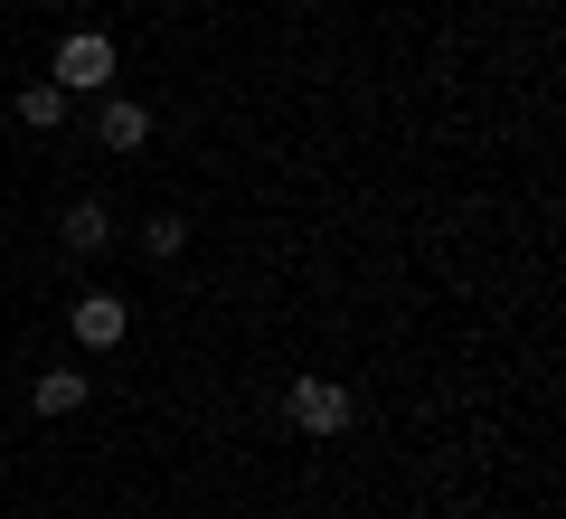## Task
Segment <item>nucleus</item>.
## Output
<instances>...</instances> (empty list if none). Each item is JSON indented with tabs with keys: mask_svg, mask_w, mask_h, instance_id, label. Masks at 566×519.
Here are the masks:
<instances>
[{
	"mask_svg": "<svg viewBox=\"0 0 566 519\" xmlns=\"http://www.w3.org/2000/svg\"><path fill=\"white\" fill-rule=\"evenodd\" d=\"M114 39H104V29H66L57 39V85L66 95H114Z\"/></svg>",
	"mask_w": 566,
	"mask_h": 519,
	"instance_id": "1",
	"label": "nucleus"
},
{
	"mask_svg": "<svg viewBox=\"0 0 566 519\" xmlns=\"http://www.w3.org/2000/svg\"><path fill=\"white\" fill-rule=\"evenodd\" d=\"M283 416L303 425V435H340L349 425V387L340 378H293L283 387Z\"/></svg>",
	"mask_w": 566,
	"mask_h": 519,
	"instance_id": "2",
	"label": "nucleus"
},
{
	"mask_svg": "<svg viewBox=\"0 0 566 519\" xmlns=\"http://www.w3.org/2000/svg\"><path fill=\"white\" fill-rule=\"evenodd\" d=\"M66 331H76L85 350H114V340L133 331V312H123V293H76V312H66Z\"/></svg>",
	"mask_w": 566,
	"mask_h": 519,
	"instance_id": "3",
	"label": "nucleus"
},
{
	"mask_svg": "<svg viewBox=\"0 0 566 519\" xmlns=\"http://www.w3.org/2000/svg\"><path fill=\"white\" fill-rule=\"evenodd\" d=\"M95 133H104V152H142V142H151V114H142V104H123V95H104Z\"/></svg>",
	"mask_w": 566,
	"mask_h": 519,
	"instance_id": "4",
	"label": "nucleus"
},
{
	"mask_svg": "<svg viewBox=\"0 0 566 519\" xmlns=\"http://www.w3.org/2000/svg\"><path fill=\"white\" fill-rule=\"evenodd\" d=\"M57 237L76 246V256H104V246H114V218H104L95 199H76V208H66V218H57Z\"/></svg>",
	"mask_w": 566,
	"mask_h": 519,
	"instance_id": "5",
	"label": "nucleus"
},
{
	"mask_svg": "<svg viewBox=\"0 0 566 519\" xmlns=\"http://www.w3.org/2000/svg\"><path fill=\"white\" fill-rule=\"evenodd\" d=\"M29 406H39V416H76V406H85V378H76V369H48V378L29 387Z\"/></svg>",
	"mask_w": 566,
	"mask_h": 519,
	"instance_id": "6",
	"label": "nucleus"
},
{
	"mask_svg": "<svg viewBox=\"0 0 566 519\" xmlns=\"http://www.w3.org/2000/svg\"><path fill=\"white\" fill-rule=\"evenodd\" d=\"M20 123H29V133H57V123H66V85H29V95H20Z\"/></svg>",
	"mask_w": 566,
	"mask_h": 519,
	"instance_id": "7",
	"label": "nucleus"
},
{
	"mask_svg": "<svg viewBox=\"0 0 566 519\" xmlns=\"http://www.w3.org/2000/svg\"><path fill=\"white\" fill-rule=\"evenodd\" d=\"M142 246H151V256H180V246H189V218H170V208H161V218H142Z\"/></svg>",
	"mask_w": 566,
	"mask_h": 519,
	"instance_id": "8",
	"label": "nucleus"
}]
</instances>
